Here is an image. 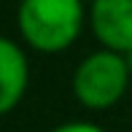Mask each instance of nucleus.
<instances>
[{
  "label": "nucleus",
  "mask_w": 132,
  "mask_h": 132,
  "mask_svg": "<svg viewBox=\"0 0 132 132\" xmlns=\"http://www.w3.org/2000/svg\"><path fill=\"white\" fill-rule=\"evenodd\" d=\"M84 0H22L16 11L22 40L43 54L70 49L84 30Z\"/></svg>",
  "instance_id": "nucleus-1"
},
{
  "label": "nucleus",
  "mask_w": 132,
  "mask_h": 132,
  "mask_svg": "<svg viewBox=\"0 0 132 132\" xmlns=\"http://www.w3.org/2000/svg\"><path fill=\"white\" fill-rule=\"evenodd\" d=\"M129 65L121 51L100 49L84 57L73 73V94L84 108L105 111L124 97L129 84Z\"/></svg>",
  "instance_id": "nucleus-2"
},
{
  "label": "nucleus",
  "mask_w": 132,
  "mask_h": 132,
  "mask_svg": "<svg viewBox=\"0 0 132 132\" xmlns=\"http://www.w3.org/2000/svg\"><path fill=\"white\" fill-rule=\"evenodd\" d=\"M92 32L105 49H132V0H92L89 5Z\"/></svg>",
  "instance_id": "nucleus-3"
},
{
  "label": "nucleus",
  "mask_w": 132,
  "mask_h": 132,
  "mask_svg": "<svg viewBox=\"0 0 132 132\" xmlns=\"http://www.w3.org/2000/svg\"><path fill=\"white\" fill-rule=\"evenodd\" d=\"M30 84V65L22 46L11 38L0 40V111L11 113L22 103Z\"/></svg>",
  "instance_id": "nucleus-4"
},
{
  "label": "nucleus",
  "mask_w": 132,
  "mask_h": 132,
  "mask_svg": "<svg viewBox=\"0 0 132 132\" xmlns=\"http://www.w3.org/2000/svg\"><path fill=\"white\" fill-rule=\"evenodd\" d=\"M51 132H103L97 124H86V121H68V124H59Z\"/></svg>",
  "instance_id": "nucleus-5"
},
{
  "label": "nucleus",
  "mask_w": 132,
  "mask_h": 132,
  "mask_svg": "<svg viewBox=\"0 0 132 132\" xmlns=\"http://www.w3.org/2000/svg\"><path fill=\"white\" fill-rule=\"evenodd\" d=\"M124 59H127V65H129V73H132V49H129V51H124Z\"/></svg>",
  "instance_id": "nucleus-6"
}]
</instances>
